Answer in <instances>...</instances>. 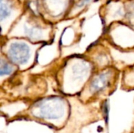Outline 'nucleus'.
I'll list each match as a JSON object with an SVG mask.
<instances>
[{
	"label": "nucleus",
	"mask_w": 134,
	"mask_h": 133,
	"mask_svg": "<svg viewBox=\"0 0 134 133\" xmlns=\"http://www.w3.org/2000/svg\"><path fill=\"white\" fill-rule=\"evenodd\" d=\"M25 32L31 38H38L42 36V30L38 27H26Z\"/></svg>",
	"instance_id": "6"
},
{
	"label": "nucleus",
	"mask_w": 134,
	"mask_h": 133,
	"mask_svg": "<svg viewBox=\"0 0 134 133\" xmlns=\"http://www.w3.org/2000/svg\"><path fill=\"white\" fill-rule=\"evenodd\" d=\"M111 73L110 71H103L96 75L90 84V90L92 93H100L109 87L111 83Z\"/></svg>",
	"instance_id": "3"
},
{
	"label": "nucleus",
	"mask_w": 134,
	"mask_h": 133,
	"mask_svg": "<svg viewBox=\"0 0 134 133\" xmlns=\"http://www.w3.org/2000/svg\"><path fill=\"white\" fill-rule=\"evenodd\" d=\"M6 53L10 62L21 68L28 66L31 61V49L24 42H13L9 45Z\"/></svg>",
	"instance_id": "2"
},
{
	"label": "nucleus",
	"mask_w": 134,
	"mask_h": 133,
	"mask_svg": "<svg viewBox=\"0 0 134 133\" xmlns=\"http://www.w3.org/2000/svg\"><path fill=\"white\" fill-rule=\"evenodd\" d=\"M11 13V5L7 0H0V21L6 19Z\"/></svg>",
	"instance_id": "5"
},
{
	"label": "nucleus",
	"mask_w": 134,
	"mask_h": 133,
	"mask_svg": "<svg viewBox=\"0 0 134 133\" xmlns=\"http://www.w3.org/2000/svg\"><path fill=\"white\" fill-rule=\"evenodd\" d=\"M14 71V67L5 59L0 57V78L10 75Z\"/></svg>",
	"instance_id": "4"
},
{
	"label": "nucleus",
	"mask_w": 134,
	"mask_h": 133,
	"mask_svg": "<svg viewBox=\"0 0 134 133\" xmlns=\"http://www.w3.org/2000/svg\"><path fill=\"white\" fill-rule=\"evenodd\" d=\"M67 112L65 101L60 97H50L36 103L31 111L32 114L48 122H57L64 118Z\"/></svg>",
	"instance_id": "1"
}]
</instances>
